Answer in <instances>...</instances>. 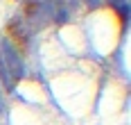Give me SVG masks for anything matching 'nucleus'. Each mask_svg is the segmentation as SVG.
I'll use <instances>...</instances> for the list:
<instances>
[{
  "label": "nucleus",
  "mask_w": 131,
  "mask_h": 125,
  "mask_svg": "<svg viewBox=\"0 0 131 125\" xmlns=\"http://www.w3.org/2000/svg\"><path fill=\"white\" fill-rule=\"evenodd\" d=\"M0 111H2V100H0Z\"/></svg>",
  "instance_id": "obj_7"
},
{
  "label": "nucleus",
  "mask_w": 131,
  "mask_h": 125,
  "mask_svg": "<svg viewBox=\"0 0 131 125\" xmlns=\"http://www.w3.org/2000/svg\"><path fill=\"white\" fill-rule=\"evenodd\" d=\"M111 2V7L115 9V7H122V5H127V0H108Z\"/></svg>",
  "instance_id": "obj_5"
},
{
  "label": "nucleus",
  "mask_w": 131,
  "mask_h": 125,
  "mask_svg": "<svg viewBox=\"0 0 131 125\" xmlns=\"http://www.w3.org/2000/svg\"><path fill=\"white\" fill-rule=\"evenodd\" d=\"M43 2L41 0H25L23 2V18L34 23V25H41V18H43Z\"/></svg>",
  "instance_id": "obj_3"
},
{
  "label": "nucleus",
  "mask_w": 131,
  "mask_h": 125,
  "mask_svg": "<svg viewBox=\"0 0 131 125\" xmlns=\"http://www.w3.org/2000/svg\"><path fill=\"white\" fill-rule=\"evenodd\" d=\"M0 55H2V64H5V68H7V75H9V80L12 84L16 86V82H20V77H23V64H20V59L16 55V50H14L9 43H0Z\"/></svg>",
  "instance_id": "obj_1"
},
{
  "label": "nucleus",
  "mask_w": 131,
  "mask_h": 125,
  "mask_svg": "<svg viewBox=\"0 0 131 125\" xmlns=\"http://www.w3.org/2000/svg\"><path fill=\"white\" fill-rule=\"evenodd\" d=\"M5 32H7V37L16 43V48L20 50V55H27V52H29L32 41H29V34H27V30H25V25H23V21H20V18L9 21V23H7V28H5Z\"/></svg>",
  "instance_id": "obj_2"
},
{
  "label": "nucleus",
  "mask_w": 131,
  "mask_h": 125,
  "mask_svg": "<svg viewBox=\"0 0 131 125\" xmlns=\"http://www.w3.org/2000/svg\"><path fill=\"white\" fill-rule=\"evenodd\" d=\"M86 2H88V7H95L97 5V0H86Z\"/></svg>",
  "instance_id": "obj_6"
},
{
  "label": "nucleus",
  "mask_w": 131,
  "mask_h": 125,
  "mask_svg": "<svg viewBox=\"0 0 131 125\" xmlns=\"http://www.w3.org/2000/svg\"><path fill=\"white\" fill-rule=\"evenodd\" d=\"M0 82L7 86V91H14V84H12V80H9V75H7L5 64H2V55H0Z\"/></svg>",
  "instance_id": "obj_4"
}]
</instances>
